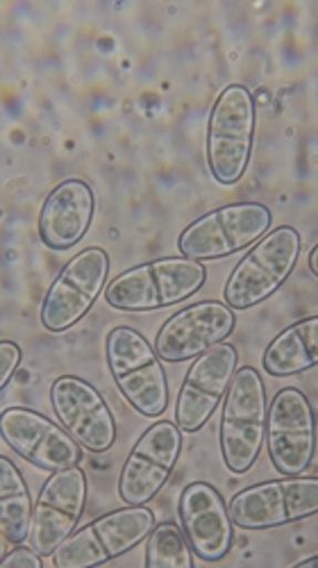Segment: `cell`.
Segmentation results:
<instances>
[{
	"label": "cell",
	"instance_id": "obj_20",
	"mask_svg": "<svg viewBox=\"0 0 318 568\" xmlns=\"http://www.w3.org/2000/svg\"><path fill=\"white\" fill-rule=\"evenodd\" d=\"M34 505L21 470L10 457H0V532L3 541L23 546L32 535Z\"/></svg>",
	"mask_w": 318,
	"mask_h": 568
},
{
	"label": "cell",
	"instance_id": "obj_13",
	"mask_svg": "<svg viewBox=\"0 0 318 568\" xmlns=\"http://www.w3.org/2000/svg\"><path fill=\"white\" fill-rule=\"evenodd\" d=\"M86 473L80 466L51 473L34 503L30 548L37 555L53 557L75 532L86 507Z\"/></svg>",
	"mask_w": 318,
	"mask_h": 568
},
{
	"label": "cell",
	"instance_id": "obj_19",
	"mask_svg": "<svg viewBox=\"0 0 318 568\" xmlns=\"http://www.w3.org/2000/svg\"><path fill=\"white\" fill-rule=\"evenodd\" d=\"M261 366L273 377H287L318 366V316H307L285 327L266 346Z\"/></svg>",
	"mask_w": 318,
	"mask_h": 568
},
{
	"label": "cell",
	"instance_id": "obj_16",
	"mask_svg": "<svg viewBox=\"0 0 318 568\" xmlns=\"http://www.w3.org/2000/svg\"><path fill=\"white\" fill-rule=\"evenodd\" d=\"M0 435L3 442L23 459L43 470L73 468L82 459V448L73 437L43 414L28 407H10L0 414Z\"/></svg>",
	"mask_w": 318,
	"mask_h": 568
},
{
	"label": "cell",
	"instance_id": "obj_21",
	"mask_svg": "<svg viewBox=\"0 0 318 568\" xmlns=\"http://www.w3.org/2000/svg\"><path fill=\"white\" fill-rule=\"evenodd\" d=\"M146 568H196L194 550L175 524H160L146 539Z\"/></svg>",
	"mask_w": 318,
	"mask_h": 568
},
{
	"label": "cell",
	"instance_id": "obj_10",
	"mask_svg": "<svg viewBox=\"0 0 318 568\" xmlns=\"http://www.w3.org/2000/svg\"><path fill=\"white\" fill-rule=\"evenodd\" d=\"M266 450L273 468L285 478H298L316 455V416L309 398L285 387L268 405Z\"/></svg>",
	"mask_w": 318,
	"mask_h": 568
},
{
	"label": "cell",
	"instance_id": "obj_24",
	"mask_svg": "<svg viewBox=\"0 0 318 568\" xmlns=\"http://www.w3.org/2000/svg\"><path fill=\"white\" fill-rule=\"evenodd\" d=\"M307 266H309V273H311L314 277H318V244L311 248V253H309V257H307Z\"/></svg>",
	"mask_w": 318,
	"mask_h": 568
},
{
	"label": "cell",
	"instance_id": "obj_4",
	"mask_svg": "<svg viewBox=\"0 0 318 568\" xmlns=\"http://www.w3.org/2000/svg\"><path fill=\"white\" fill-rule=\"evenodd\" d=\"M107 366L123 398L148 418L168 407V381L157 351L134 327L119 325L107 335Z\"/></svg>",
	"mask_w": 318,
	"mask_h": 568
},
{
	"label": "cell",
	"instance_id": "obj_5",
	"mask_svg": "<svg viewBox=\"0 0 318 568\" xmlns=\"http://www.w3.org/2000/svg\"><path fill=\"white\" fill-rule=\"evenodd\" d=\"M255 101L244 84L220 91L207 121V164L214 180L223 186L237 184L253 155Z\"/></svg>",
	"mask_w": 318,
	"mask_h": 568
},
{
	"label": "cell",
	"instance_id": "obj_15",
	"mask_svg": "<svg viewBox=\"0 0 318 568\" xmlns=\"http://www.w3.org/2000/svg\"><path fill=\"white\" fill-rule=\"evenodd\" d=\"M235 325V310L218 301H201L164 321L155 339V351L160 359L168 364L189 362L225 344Z\"/></svg>",
	"mask_w": 318,
	"mask_h": 568
},
{
	"label": "cell",
	"instance_id": "obj_18",
	"mask_svg": "<svg viewBox=\"0 0 318 568\" xmlns=\"http://www.w3.org/2000/svg\"><path fill=\"white\" fill-rule=\"evenodd\" d=\"M96 212L94 189L84 180L58 184L39 212V236L53 251L73 248L84 240Z\"/></svg>",
	"mask_w": 318,
	"mask_h": 568
},
{
	"label": "cell",
	"instance_id": "obj_2",
	"mask_svg": "<svg viewBox=\"0 0 318 568\" xmlns=\"http://www.w3.org/2000/svg\"><path fill=\"white\" fill-rule=\"evenodd\" d=\"M266 387L261 375L253 366L237 368L233 385L227 389L220 412V455L227 470L244 476L255 462L266 442Z\"/></svg>",
	"mask_w": 318,
	"mask_h": 568
},
{
	"label": "cell",
	"instance_id": "obj_25",
	"mask_svg": "<svg viewBox=\"0 0 318 568\" xmlns=\"http://www.w3.org/2000/svg\"><path fill=\"white\" fill-rule=\"evenodd\" d=\"M291 568H318V552L307 557V559H302V561H298V564H294Z\"/></svg>",
	"mask_w": 318,
	"mask_h": 568
},
{
	"label": "cell",
	"instance_id": "obj_6",
	"mask_svg": "<svg viewBox=\"0 0 318 568\" xmlns=\"http://www.w3.org/2000/svg\"><path fill=\"white\" fill-rule=\"evenodd\" d=\"M155 530V514L148 507H123L107 511L75 530L53 555L55 568H101L130 552Z\"/></svg>",
	"mask_w": 318,
	"mask_h": 568
},
{
	"label": "cell",
	"instance_id": "obj_22",
	"mask_svg": "<svg viewBox=\"0 0 318 568\" xmlns=\"http://www.w3.org/2000/svg\"><path fill=\"white\" fill-rule=\"evenodd\" d=\"M21 364V348L14 342H0V389H6Z\"/></svg>",
	"mask_w": 318,
	"mask_h": 568
},
{
	"label": "cell",
	"instance_id": "obj_23",
	"mask_svg": "<svg viewBox=\"0 0 318 568\" xmlns=\"http://www.w3.org/2000/svg\"><path fill=\"white\" fill-rule=\"evenodd\" d=\"M0 568H43L41 555H37L30 546H14L3 555Z\"/></svg>",
	"mask_w": 318,
	"mask_h": 568
},
{
	"label": "cell",
	"instance_id": "obj_1",
	"mask_svg": "<svg viewBox=\"0 0 318 568\" xmlns=\"http://www.w3.org/2000/svg\"><path fill=\"white\" fill-rule=\"evenodd\" d=\"M207 280L201 262L162 257L127 268L107 284L105 303L121 312H155L198 294Z\"/></svg>",
	"mask_w": 318,
	"mask_h": 568
},
{
	"label": "cell",
	"instance_id": "obj_9",
	"mask_svg": "<svg viewBox=\"0 0 318 568\" xmlns=\"http://www.w3.org/2000/svg\"><path fill=\"white\" fill-rule=\"evenodd\" d=\"M233 524L242 530H273L318 514V476L280 478L242 489L230 507Z\"/></svg>",
	"mask_w": 318,
	"mask_h": 568
},
{
	"label": "cell",
	"instance_id": "obj_12",
	"mask_svg": "<svg viewBox=\"0 0 318 568\" xmlns=\"http://www.w3.org/2000/svg\"><path fill=\"white\" fill-rule=\"evenodd\" d=\"M239 353L233 344H218L196 357L182 381L175 400V425L182 433H198L209 423L237 373Z\"/></svg>",
	"mask_w": 318,
	"mask_h": 568
},
{
	"label": "cell",
	"instance_id": "obj_17",
	"mask_svg": "<svg viewBox=\"0 0 318 568\" xmlns=\"http://www.w3.org/2000/svg\"><path fill=\"white\" fill-rule=\"evenodd\" d=\"M179 528L192 550L203 561H220L235 546V524L218 489L207 483H192L179 494Z\"/></svg>",
	"mask_w": 318,
	"mask_h": 568
},
{
	"label": "cell",
	"instance_id": "obj_3",
	"mask_svg": "<svg viewBox=\"0 0 318 568\" xmlns=\"http://www.w3.org/2000/svg\"><path fill=\"white\" fill-rule=\"evenodd\" d=\"M300 246V234L291 225H280L261 236L227 277L223 290L225 305L242 312L270 298L294 273Z\"/></svg>",
	"mask_w": 318,
	"mask_h": 568
},
{
	"label": "cell",
	"instance_id": "obj_8",
	"mask_svg": "<svg viewBox=\"0 0 318 568\" xmlns=\"http://www.w3.org/2000/svg\"><path fill=\"white\" fill-rule=\"evenodd\" d=\"M110 277V255L91 246L78 253L60 271L51 284L49 294L41 303V325L53 335L69 333L96 305V301L107 292Z\"/></svg>",
	"mask_w": 318,
	"mask_h": 568
},
{
	"label": "cell",
	"instance_id": "obj_14",
	"mask_svg": "<svg viewBox=\"0 0 318 568\" xmlns=\"http://www.w3.org/2000/svg\"><path fill=\"white\" fill-rule=\"evenodd\" d=\"M51 405L62 428L89 453H107L119 437L116 418L103 394L78 375H62L51 387Z\"/></svg>",
	"mask_w": 318,
	"mask_h": 568
},
{
	"label": "cell",
	"instance_id": "obj_11",
	"mask_svg": "<svg viewBox=\"0 0 318 568\" xmlns=\"http://www.w3.org/2000/svg\"><path fill=\"white\" fill-rule=\"evenodd\" d=\"M182 453L175 420H157L136 442L121 468L119 498L125 507H146L168 483Z\"/></svg>",
	"mask_w": 318,
	"mask_h": 568
},
{
	"label": "cell",
	"instance_id": "obj_7",
	"mask_svg": "<svg viewBox=\"0 0 318 568\" xmlns=\"http://www.w3.org/2000/svg\"><path fill=\"white\" fill-rule=\"evenodd\" d=\"M273 214L261 203L223 205L182 230L177 251L194 262L225 260L255 246L268 234Z\"/></svg>",
	"mask_w": 318,
	"mask_h": 568
}]
</instances>
